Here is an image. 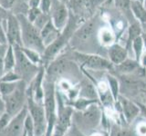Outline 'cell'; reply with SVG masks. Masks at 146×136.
Wrapping results in <instances>:
<instances>
[{
    "instance_id": "6f0895ef",
    "label": "cell",
    "mask_w": 146,
    "mask_h": 136,
    "mask_svg": "<svg viewBox=\"0 0 146 136\" xmlns=\"http://www.w3.org/2000/svg\"><path fill=\"white\" fill-rule=\"evenodd\" d=\"M66 136H68V135H66Z\"/></svg>"
},
{
    "instance_id": "681fc988",
    "label": "cell",
    "mask_w": 146,
    "mask_h": 136,
    "mask_svg": "<svg viewBox=\"0 0 146 136\" xmlns=\"http://www.w3.org/2000/svg\"><path fill=\"white\" fill-rule=\"evenodd\" d=\"M61 2H63L64 4H66V5H68V2H70V0H60Z\"/></svg>"
},
{
    "instance_id": "44dd1931",
    "label": "cell",
    "mask_w": 146,
    "mask_h": 136,
    "mask_svg": "<svg viewBox=\"0 0 146 136\" xmlns=\"http://www.w3.org/2000/svg\"><path fill=\"white\" fill-rule=\"evenodd\" d=\"M131 12L132 16H134L136 21H138L141 25L146 23V7L143 3L137 0H131L130 6Z\"/></svg>"
},
{
    "instance_id": "f5cc1de1",
    "label": "cell",
    "mask_w": 146,
    "mask_h": 136,
    "mask_svg": "<svg viewBox=\"0 0 146 136\" xmlns=\"http://www.w3.org/2000/svg\"><path fill=\"white\" fill-rule=\"evenodd\" d=\"M137 1H139V2H141V3H143V0H137Z\"/></svg>"
},
{
    "instance_id": "4fadbf2b",
    "label": "cell",
    "mask_w": 146,
    "mask_h": 136,
    "mask_svg": "<svg viewBox=\"0 0 146 136\" xmlns=\"http://www.w3.org/2000/svg\"><path fill=\"white\" fill-rule=\"evenodd\" d=\"M96 26H97L96 16L85 21L76 29L70 41V44H72V46H80L87 44L93 36Z\"/></svg>"
},
{
    "instance_id": "db71d44e",
    "label": "cell",
    "mask_w": 146,
    "mask_h": 136,
    "mask_svg": "<svg viewBox=\"0 0 146 136\" xmlns=\"http://www.w3.org/2000/svg\"><path fill=\"white\" fill-rule=\"evenodd\" d=\"M24 1H25V2H27V3H29V0H24Z\"/></svg>"
},
{
    "instance_id": "836d02e7",
    "label": "cell",
    "mask_w": 146,
    "mask_h": 136,
    "mask_svg": "<svg viewBox=\"0 0 146 136\" xmlns=\"http://www.w3.org/2000/svg\"><path fill=\"white\" fill-rule=\"evenodd\" d=\"M20 77L15 71H10L0 77V82H18L20 81Z\"/></svg>"
},
{
    "instance_id": "60d3db41",
    "label": "cell",
    "mask_w": 146,
    "mask_h": 136,
    "mask_svg": "<svg viewBox=\"0 0 146 136\" xmlns=\"http://www.w3.org/2000/svg\"><path fill=\"white\" fill-rule=\"evenodd\" d=\"M0 44H8L6 35V29L3 26V23H0Z\"/></svg>"
},
{
    "instance_id": "7402d4cb",
    "label": "cell",
    "mask_w": 146,
    "mask_h": 136,
    "mask_svg": "<svg viewBox=\"0 0 146 136\" xmlns=\"http://www.w3.org/2000/svg\"><path fill=\"white\" fill-rule=\"evenodd\" d=\"M140 68H141L140 63L135 59H131L129 57L120 65L114 66V69L117 70V72L121 75H130L135 71H138Z\"/></svg>"
},
{
    "instance_id": "11a10c76",
    "label": "cell",
    "mask_w": 146,
    "mask_h": 136,
    "mask_svg": "<svg viewBox=\"0 0 146 136\" xmlns=\"http://www.w3.org/2000/svg\"><path fill=\"white\" fill-rule=\"evenodd\" d=\"M23 136H26V135H25V134H24V133H23Z\"/></svg>"
},
{
    "instance_id": "30bf717a",
    "label": "cell",
    "mask_w": 146,
    "mask_h": 136,
    "mask_svg": "<svg viewBox=\"0 0 146 136\" xmlns=\"http://www.w3.org/2000/svg\"><path fill=\"white\" fill-rule=\"evenodd\" d=\"M99 0H70L68 7L70 13L76 16L80 25L93 17Z\"/></svg>"
},
{
    "instance_id": "484cf974",
    "label": "cell",
    "mask_w": 146,
    "mask_h": 136,
    "mask_svg": "<svg viewBox=\"0 0 146 136\" xmlns=\"http://www.w3.org/2000/svg\"><path fill=\"white\" fill-rule=\"evenodd\" d=\"M16 65V56L15 50L11 44L7 45V49L4 57V74L5 73L13 71Z\"/></svg>"
},
{
    "instance_id": "680465c9",
    "label": "cell",
    "mask_w": 146,
    "mask_h": 136,
    "mask_svg": "<svg viewBox=\"0 0 146 136\" xmlns=\"http://www.w3.org/2000/svg\"><path fill=\"white\" fill-rule=\"evenodd\" d=\"M145 92H146V91H145Z\"/></svg>"
},
{
    "instance_id": "ac0fdd59",
    "label": "cell",
    "mask_w": 146,
    "mask_h": 136,
    "mask_svg": "<svg viewBox=\"0 0 146 136\" xmlns=\"http://www.w3.org/2000/svg\"><path fill=\"white\" fill-rule=\"evenodd\" d=\"M97 37L100 44L103 47H110L117 43V35L110 26L100 27L98 30Z\"/></svg>"
},
{
    "instance_id": "5b68a950",
    "label": "cell",
    "mask_w": 146,
    "mask_h": 136,
    "mask_svg": "<svg viewBox=\"0 0 146 136\" xmlns=\"http://www.w3.org/2000/svg\"><path fill=\"white\" fill-rule=\"evenodd\" d=\"M72 60L80 65L81 69L93 71L111 72L114 69V65L109 59L95 54H89L78 50H73L71 54Z\"/></svg>"
},
{
    "instance_id": "9c48e42d",
    "label": "cell",
    "mask_w": 146,
    "mask_h": 136,
    "mask_svg": "<svg viewBox=\"0 0 146 136\" xmlns=\"http://www.w3.org/2000/svg\"><path fill=\"white\" fill-rule=\"evenodd\" d=\"M15 50L16 56V65L14 71H15L22 81H24L27 84H29L30 82L34 79V77L38 73L41 65H36L31 63L26 56L21 51L20 46H13Z\"/></svg>"
},
{
    "instance_id": "ee69618b",
    "label": "cell",
    "mask_w": 146,
    "mask_h": 136,
    "mask_svg": "<svg viewBox=\"0 0 146 136\" xmlns=\"http://www.w3.org/2000/svg\"><path fill=\"white\" fill-rule=\"evenodd\" d=\"M68 133H70V134H67L68 136H86L83 133H81L80 131L77 129V127L74 124H73V129H71V127H70V131H68Z\"/></svg>"
},
{
    "instance_id": "ba28073f",
    "label": "cell",
    "mask_w": 146,
    "mask_h": 136,
    "mask_svg": "<svg viewBox=\"0 0 146 136\" xmlns=\"http://www.w3.org/2000/svg\"><path fill=\"white\" fill-rule=\"evenodd\" d=\"M27 109L29 116L34 122L35 136H45L47 131V118L44 104L36 103L32 94L27 91Z\"/></svg>"
},
{
    "instance_id": "8d00e7d4",
    "label": "cell",
    "mask_w": 146,
    "mask_h": 136,
    "mask_svg": "<svg viewBox=\"0 0 146 136\" xmlns=\"http://www.w3.org/2000/svg\"><path fill=\"white\" fill-rule=\"evenodd\" d=\"M8 44H0V77L4 75V57Z\"/></svg>"
},
{
    "instance_id": "2e32d148",
    "label": "cell",
    "mask_w": 146,
    "mask_h": 136,
    "mask_svg": "<svg viewBox=\"0 0 146 136\" xmlns=\"http://www.w3.org/2000/svg\"><path fill=\"white\" fill-rule=\"evenodd\" d=\"M117 104L121 111V114L123 117V120L128 125H130L140 114V110L136 102L131 101L125 96L120 95Z\"/></svg>"
},
{
    "instance_id": "9f6ffc18",
    "label": "cell",
    "mask_w": 146,
    "mask_h": 136,
    "mask_svg": "<svg viewBox=\"0 0 146 136\" xmlns=\"http://www.w3.org/2000/svg\"><path fill=\"white\" fill-rule=\"evenodd\" d=\"M45 136H50V135H45Z\"/></svg>"
},
{
    "instance_id": "d6a6232c",
    "label": "cell",
    "mask_w": 146,
    "mask_h": 136,
    "mask_svg": "<svg viewBox=\"0 0 146 136\" xmlns=\"http://www.w3.org/2000/svg\"><path fill=\"white\" fill-rule=\"evenodd\" d=\"M23 2H25L24 0H0V6L12 13L14 9Z\"/></svg>"
},
{
    "instance_id": "8fae6325",
    "label": "cell",
    "mask_w": 146,
    "mask_h": 136,
    "mask_svg": "<svg viewBox=\"0 0 146 136\" xmlns=\"http://www.w3.org/2000/svg\"><path fill=\"white\" fill-rule=\"evenodd\" d=\"M70 63H72L70 58L68 56V54H60L45 67L46 68L45 79L55 83V81L58 77L63 75L70 69Z\"/></svg>"
},
{
    "instance_id": "ab89813d",
    "label": "cell",
    "mask_w": 146,
    "mask_h": 136,
    "mask_svg": "<svg viewBox=\"0 0 146 136\" xmlns=\"http://www.w3.org/2000/svg\"><path fill=\"white\" fill-rule=\"evenodd\" d=\"M11 119H12V117L6 112H5L3 114H1V116H0V131H2L5 127L9 124V122L11 121Z\"/></svg>"
},
{
    "instance_id": "7a4b0ae2",
    "label": "cell",
    "mask_w": 146,
    "mask_h": 136,
    "mask_svg": "<svg viewBox=\"0 0 146 136\" xmlns=\"http://www.w3.org/2000/svg\"><path fill=\"white\" fill-rule=\"evenodd\" d=\"M104 112L100 103H93L83 112H73L72 121L81 133L87 136V133L93 131L102 124Z\"/></svg>"
},
{
    "instance_id": "c3c4849f",
    "label": "cell",
    "mask_w": 146,
    "mask_h": 136,
    "mask_svg": "<svg viewBox=\"0 0 146 136\" xmlns=\"http://www.w3.org/2000/svg\"><path fill=\"white\" fill-rule=\"evenodd\" d=\"M141 27H143V30L144 32H146V23H145V24H143V25H141Z\"/></svg>"
},
{
    "instance_id": "9a60e30c",
    "label": "cell",
    "mask_w": 146,
    "mask_h": 136,
    "mask_svg": "<svg viewBox=\"0 0 146 136\" xmlns=\"http://www.w3.org/2000/svg\"><path fill=\"white\" fill-rule=\"evenodd\" d=\"M27 115V109L26 105L18 114L12 117L9 124L2 131H0V136H23L24 122Z\"/></svg>"
},
{
    "instance_id": "d4e9b609",
    "label": "cell",
    "mask_w": 146,
    "mask_h": 136,
    "mask_svg": "<svg viewBox=\"0 0 146 136\" xmlns=\"http://www.w3.org/2000/svg\"><path fill=\"white\" fill-rule=\"evenodd\" d=\"M106 80H107V84H108V87L110 92H111V96L114 100V102L117 103L119 96L121 95L120 94V89H121V85H120V82L117 79V77L112 75L111 73L106 75Z\"/></svg>"
},
{
    "instance_id": "4316f807",
    "label": "cell",
    "mask_w": 146,
    "mask_h": 136,
    "mask_svg": "<svg viewBox=\"0 0 146 136\" xmlns=\"http://www.w3.org/2000/svg\"><path fill=\"white\" fill-rule=\"evenodd\" d=\"M109 136H138V135L136 134L135 131L131 130L130 127L114 124L110 128Z\"/></svg>"
},
{
    "instance_id": "ffe728a7",
    "label": "cell",
    "mask_w": 146,
    "mask_h": 136,
    "mask_svg": "<svg viewBox=\"0 0 146 136\" xmlns=\"http://www.w3.org/2000/svg\"><path fill=\"white\" fill-rule=\"evenodd\" d=\"M79 97L100 101L97 88L92 81H83L79 84Z\"/></svg>"
},
{
    "instance_id": "e0dca14e",
    "label": "cell",
    "mask_w": 146,
    "mask_h": 136,
    "mask_svg": "<svg viewBox=\"0 0 146 136\" xmlns=\"http://www.w3.org/2000/svg\"><path fill=\"white\" fill-rule=\"evenodd\" d=\"M129 51L126 46H123L121 44L115 43L108 47V59L114 66L120 65L128 58Z\"/></svg>"
},
{
    "instance_id": "f1b7e54d",
    "label": "cell",
    "mask_w": 146,
    "mask_h": 136,
    "mask_svg": "<svg viewBox=\"0 0 146 136\" xmlns=\"http://www.w3.org/2000/svg\"><path fill=\"white\" fill-rule=\"evenodd\" d=\"M20 49L23 52V54L26 56V57L29 59L31 63H35L36 65H42V56H41L39 53L35 51V50L29 49L23 46H20Z\"/></svg>"
},
{
    "instance_id": "1f68e13d",
    "label": "cell",
    "mask_w": 146,
    "mask_h": 136,
    "mask_svg": "<svg viewBox=\"0 0 146 136\" xmlns=\"http://www.w3.org/2000/svg\"><path fill=\"white\" fill-rule=\"evenodd\" d=\"M50 21V16L48 14H45V13H41L40 15L38 16V18L34 21L33 25L38 28V30H41L43 27L48 24Z\"/></svg>"
},
{
    "instance_id": "6da1fadb",
    "label": "cell",
    "mask_w": 146,
    "mask_h": 136,
    "mask_svg": "<svg viewBox=\"0 0 146 136\" xmlns=\"http://www.w3.org/2000/svg\"><path fill=\"white\" fill-rule=\"evenodd\" d=\"M80 25L76 16L70 13V19L64 28L60 35H58V37L54 41V42L49 44L48 46L46 47L45 51L42 54V65L47 66L48 63L54 60L58 56L61 54V52L64 50L67 45L70 44V41L72 37L73 34L76 31V29L79 27Z\"/></svg>"
},
{
    "instance_id": "3957f363",
    "label": "cell",
    "mask_w": 146,
    "mask_h": 136,
    "mask_svg": "<svg viewBox=\"0 0 146 136\" xmlns=\"http://www.w3.org/2000/svg\"><path fill=\"white\" fill-rule=\"evenodd\" d=\"M17 17L19 21L21 27L22 46L35 50L42 56L46 47L41 39L40 30H38L31 22L27 20L25 15H17Z\"/></svg>"
},
{
    "instance_id": "e575fe53",
    "label": "cell",
    "mask_w": 146,
    "mask_h": 136,
    "mask_svg": "<svg viewBox=\"0 0 146 136\" xmlns=\"http://www.w3.org/2000/svg\"><path fill=\"white\" fill-rule=\"evenodd\" d=\"M41 13L42 12H41L39 7H29L27 14H26V16L27 18V20L33 24L34 21L38 18V16L40 15Z\"/></svg>"
},
{
    "instance_id": "816d5d0a",
    "label": "cell",
    "mask_w": 146,
    "mask_h": 136,
    "mask_svg": "<svg viewBox=\"0 0 146 136\" xmlns=\"http://www.w3.org/2000/svg\"><path fill=\"white\" fill-rule=\"evenodd\" d=\"M143 5H144V7H146V0H143Z\"/></svg>"
},
{
    "instance_id": "d6986e66",
    "label": "cell",
    "mask_w": 146,
    "mask_h": 136,
    "mask_svg": "<svg viewBox=\"0 0 146 136\" xmlns=\"http://www.w3.org/2000/svg\"><path fill=\"white\" fill-rule=\"evenodd\" d=\"M60 33L61 32L56 28V26L53 25L51 19H50V21L48 24L40 30L41 39L43 41L45 47H47L49 44H51L58 37V35H60Z\"/></svg>"
},
{
    "instance_id": "52a82bcc",
    "label": "cell",
    "mask_w": 146,
    "mask_h": 136,
    "mask_svg": "<svg viewBox=\"0 0 146 136\" xmlns=\"http://www.w3.org/2000/svg\"><path fill=\"white\" fill-rule=\"evenodd\" d=\"M27 84L24 81L18 82L15 91L8 96L3 98L5 112L11 117L18 114L27 105Z\"/></svg>"
},
{
    "instance_id": "603a6c76",
    "label": "cell",
    "mask_w": 146,
    "mask_h": 136,
    "mask_svg": "<svg viewBox=\"0 0 146 136\" xmlns=\"http://www.w3.org/2000/svg\"><path fill=\"white\" fill-rule=\"evenodd\" d=\"M64 101H65L66 105L70 106L73 110H76L77 112H83L88 107H90L91 104L100 103V101H97V100H90L81 97H78L77 99L73 100V101H68V100H66L65 97H64Z\"/></svg>"
},
{
    "instance_id": "d590c367",
    "label": "cell",
    "mask_w": 146,
    "mask_h": 136,
    "mask_svg": "<svg viewBox=\"0 0 146 136\" xmlns=\"http://www.w3.org/2000/svg\"><path fill=\"white\" fill-rule=\"evenodd\" d=\"M115 7L122 12L131 11L130 6L131 0H113Z\"/></svg>"
},
{
    "instance_id": "b9f144b4",
    "label": "cell",
    "mask_w": 146,
    "mask_h": 136,
    "mask_svg": "<svg viewBox=\"0 0 146 136\" xmlns=\"http://www.w3.org/2000/svg\"><path fill=\"white\" fill-rule=\"evenodd\" d=\"M10 14H11L10 11L7 10V9H5L4 7L0 6V23H6Z\"/></svg>"
},
{
    "instance_id": "f6af8a7d",
    "label": "cell",
    "mask_w": 146,
    "mask_h": 136,
    "mask_svg": "<svg viewBox=\"0 0 146 136\" xmlns=\"http://www.w3.org/2000/svg\"><path fill=\"white\" fill-rule=\"evenodd\" d=\"M140 65L141 68H143L145 70L146 69V51L143 54L141 59H140Z\"/></svg>"
},
{
    "instance_id": "f35d334b",
    "label": "cell",
    "mask_w": 146,
    "mask_h": 136,
    "mask_svg": "<svg viewBox=\"0 0 146 136\" xmlns=\"http://www.w3.org/2000/svg\"><path fill=\"white\" fill-rule=\"evenodd\" d=\"M38 7L42 13L49 15L50 7H51V0H41Z\"/></svg>"
},
{
    "instance_id": "74e56055",
    "label": "cell",
    "mask_w": 146,
    "mask_h": 136,
    "mask_svg": "<svg viewBox=\"0 0 146 136\" xmlns=\"http://www.w3.org/2000/svg\"><path fill=\"white\" fill-rule=\"evenodd\" d=\"M134 131L138 136H146V121L138 122L135 126Z\"/></svg>"
},
{
    "instance_id": "7c38bea8",
    "label": "cell",
    "mask_w": 146,
    "mask_h": 136,
    "mask_svg": "<svg viewBox=\"0 0 146 136\" xmlns=\"http://www.w3.org/2000/svg\"><path fill=\"white\" fill-rule=\"evenodd\" d=\"M49 16L53 25L56 26L58 30L61 32L68 24L70 11L68 5L64 4L60 0H51Z\"/></svg>"
},
{
    "instance_id": "f907efd6",
    "label": "cell",
    "mask_w": 146,
    "mask_h": 136,
    "mask_svg": "<svg viewBox=\"0 0 146 136\" xmlns=\"http://www.w3.org/2000/svg\"><path fill=\"white\" fill-rule=\"evenodd\" d=\"M0 103L4 104V102H3V100H2V97H1V95H0Z\"/></svg>"
},
{
    "instance_id": "8992f818",
    "label": "cell",
    "mask_w": 146,
    "mask_h": 136,
    "mask_svg": "<svg viewBox=\"0 0 146 136\" xmlns=\"http://www.w3.org/2000/svg\"><path fill=\"white\" fill-rule=\"evenodd\" d=\"M44 109L47 118V131L45 135L52 136L55 122L57 120V100H56V85L54 82L44 80Z\"/></svg>"
},
{
    "instance_id": "f546056e",
    "label": "cell",
    "mask_w": 146,
    "mask_h": 136,
    "mask_svg": "<svg viewBox=\"0 0 146 136\" xmlns=\"http://www.w3.org/2000/svg\"><path fill=\"white\" fill-rule=\"evenodd\" d=\"M18 82H0V95H1L2 100L15 91Z\"/></svg>"
},
{
    "instance_id": "7bdbcfd3",
    "label": "cell",
    "mask_w": 146,
    "mask_h": 136,
    "mask_svg": "<svg viewBox=\"0 0 146 136\" xmlns=\"http://www.w3.org/2000/svg\"><path fill=\"white\" fill-rule=\"evenodd\" d=\"M137 105L139 107V110H140V114L141 115V117L144 118L145 121H146V105L144 103H141V102H136Z\"/></svg>"
},
{
    "instance_id": "5bb4252c",
    "label": "cell",
    "mask_w": 146,
    "mask_h": 136,
    "mask_svg": "<svg viewBox=\"0 0 146 136\" xmlns=\"http://www.w3.org/2000/svg\"><path fill=\"white\" fill-rule=\"evenodd\" d=\"M6 35L8 44L12 46H22L20 24L17 16L12 13L6 21Z\"/></svg>"
},
{
    "instance_id": "bcb514c9",
    "label": "cell",
    "mask_w": 146,
    "mask_h": 136,
    "mask_svg": "<svg viewBox=\"0 0 146 136\" xmlns=\"http://www.w3.org/2000/svg\"><path fill=\"white\" fill-rule=\"evenodd\" d=\"M41 0H29V7H38Z\"/></svg>"
},
{
    "instance_id": "4dcf8cb0",
    "label": "cell",
    "mask_w": 146,
    "mask_h": 136,
    "mask_svg": "<svg viewBox=\"0 0 146 136\" xmlns=\"http://www.w3.org/2000/svg\"><path fill=\"white\" fill-rule=\"evenodd\" d=\"M24 134L26 136H35V126L34 122L29 116V112L24 122Z\"/></svg>"
},
{
    "instance_id": "7dc6e473",
    "label": "cell",
    "mask_w": 146,
    "mask_h": 136,
    "mask_svg": "<svg viewBox=\"0 0 146 136\" xmlns=\"http://www.w3.org/2000/svg\"><path fill=\"white\" fill-rule=\"evenodd\" d=\"M141 38H143V40L144 48H145V51H146V32L143 31V33H141Z\"/></svg>"
},
{
    "instance_id": "83f0119b",
    "label": "cell",
    "mask_w": 146,
    "mask_h": 136,
    "mask_svg": "<svg viewBox=\"0 0 146 136\" xmlns=\"http://www.w3.org/2000/svg\"><path fill=\"white\" fill-rule=\"evenodd\" d=\"M131 48L132 51H133L134 59L140 63V59H141V56H143V54L145 52L144 51V49H145L144 44H143V38H141V35L133 40V42L131 43Z\"/></svg>"
},
{
    "instance_id": "277c9868",
    "label": "cell",
    "mask_w": 146,
    "mask_h": 136,
    "mask_svg": "<svg viewBox=\"0 0 146 136\" xmlns=\"http://www.w3.org/2000/svg\"><path fill=\"white\" fill-rule=\"evenodd\" d=\"M57 120L55 122L52 136H66L72 125V116L74 110L66 105L62 94L56 88Z\"/></svg>"
},
{
    "instance_id": "cb8c5ba5",
    "label": "cell",
    "mask_w": 146,
    "mask_h": 136,
    "mask_svg": "<svg viewBox=\"0 0 146 136\" xmlns=\"http://www.w3.org/2000/svg\"><path fill=\"white\" fill-rule=\"evenodd\" d=\"M143 27H141V25L138 21H136L128 27L127 30V40H126V48L128 49V51L131 49V43L133 42V40L136 39L137 37L141 35V33H143Z\"/></svg>"
}]
</instances>
